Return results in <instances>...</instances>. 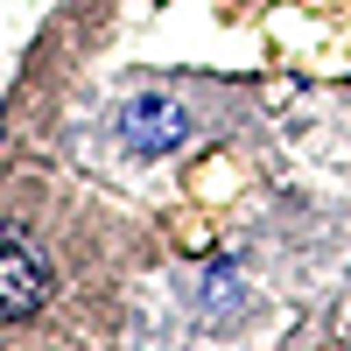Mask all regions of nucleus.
I'll list each match as a JSON object with an SVG mask.
<instances>
[{
	"label": "nucleus",
	"instance_id": "f257e3e1",
	"mask_svg": "<svg viewBox=\"0 0 351 351\" xmlns=\"http://www.w3.org/2000/svg\"><path fill=\"white\" fill-rule=\"evenodd\" d=\"M183 134H190V112H183V99H162V92H148V99H134V106L120 112V141H127L134 155H169Z\"/></svg>",
	"mask_w": 351,
	"mask_h": 351
},
{
	"label": "nucleus",
	"instance_id": "f03ea898",
	"mask_svg": "<svg viewBox=\"0 0 351 351\" xmlns=\"http://www.w3.org/2000/svg\"><path fill=\"white\" fill-rule=\"evenodd\" d=\"M49 295V274L43 260L28 253L14 232H0V324H14V316H36Z\"/></svg>",
	"mask_w": 351,
	"mask_h": 351
}]
</instances>
